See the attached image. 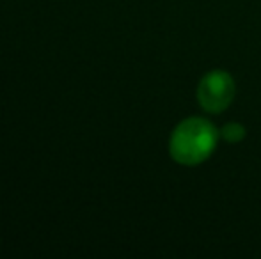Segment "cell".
Wrapping results in <instances>:
<instances>
[{
	"mask_svg": "<svg viewBox=\"0 0 261 259\" xmlns=\"http://www.w3.org/2000/svg\"><path fill=\"white\" fill-rule=\"evenodd\" d=\"M219 137V130L208 119L189 118L172 130L169 138V153L179 165H199L213 155Z\"/></svg>",
	"mask_w": 261,
	"mask_h": 259,
	"instance_id": "1",
	"label": "cell"
},
{
	"mask_svg": "<svg viewBox=\"0 0 261 259\" xmlns=\"http://www.w3.org/2000/svg\"><path fill=\"white\" fill-rule=\"evenodd\" d=\"M234 98V80L227 71L213 69L201 78L197 85V101L210 114L226 110Z\"/></svg>",
	"mask_w": 261,
	"mask_h": 259,
	"instance_id": "2",
	"label": "cell"
},
{
	"mask_svg": "<svg viewBox=\"0 0 261 259\" xmlns=\"http://www.w3.org/2000/svg\"><path fill=\"white\" fill-rule=\"evenodd\" d=\"M219 133L226 142L237 144V142L244 140L245 135H247V131H245V128L240 125V123H227V125H224L222 128L219 130Z\"/></svg>",
	"mask_w": 261,
	"mask_h": 259,
	"instance_id": "3",
	"label": "cell"
}]
</instances>
